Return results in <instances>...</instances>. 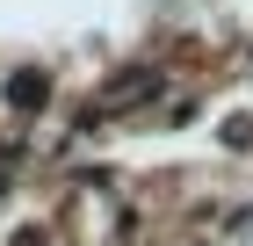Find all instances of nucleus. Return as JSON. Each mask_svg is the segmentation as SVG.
I'll use <instances>...</instances> for the list:
<instances>
[{"instance_id":"nucleus-1","label":"nucleus","mask_w":253,"mask_h":246,"mask_svg":"<svg viewBox=\"0 0 253 246\" xmlns=\"http://www.w3.org/2000/svg\"><path fill=\"white\" fill-rule=\"evenodd\" d=\"M43 95H51L43 73H15V109H43Z\"/></svg>"},{"instance_id":"nucleus-2","label":"nucleus","mask_w":253,"mask_h":246,"mask_svg":"<svg viewBox=\"0 0 253 246\" xmlns=\"http://www.w3.org/2000/svg\"><path fill=\"white\" fill-rule=\"evenodd\" d=\"M15 246H43V239H15Z\"/></svg>"}]
</instances>
